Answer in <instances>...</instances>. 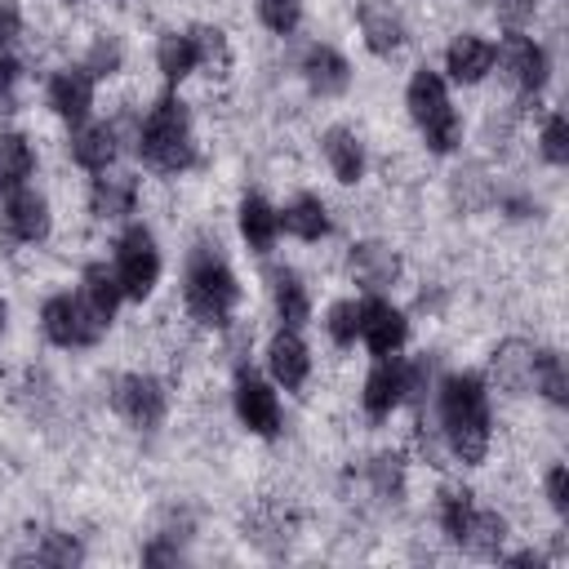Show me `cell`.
<instances>
[{
    "instance_id": "cell-1",
    "label": "cell",
    "mask_w": 569,
    "mask_h": 569,
    "mask_svg": "<svg viewBox=\"0 0 569 569\" xmlns=\"http://www.w3.org/2000/svg\"><path fill=\"white\" fill-rule=\"evenodd\" d=\"M436 431L458 467H485L493 453V400L489 382L476 369H445L431 391Z\"/></svg>"
},
{
    "instance_id": "cell-2",
    "label": "cell",
    "mask_w": 569,
    "mask_h": 569,
    "mask_svg": "<svg viewBox=\"0 0 569 569\" xmlns=\"http://www.w3.org/2000/svg\"><path fill=\"white\" fill-rule=\"evenodd\" d=\"M244 302L240 276L222 249L218 236H196L182 253V311L196 329H213L222 333L227 325H236V311Z\"/></svg>"
},
{
    "instance_id": "cell-3",
    "label": "cell",
    "mask_w": 569,
    "mask_h": 569,
    "mask_svg": "<svg viewBox=\"0 0 569 569\" xmlns=\"http://www.w3.org/2000/svg\"><path fill=\"white\" fill-rule=\"evenodd\" d=\"M133 151L138 160L160 178H182L200 164V138L191 107L178 98V89L160 93L133 124Z\"/></svg>"
},
{
    "instance_id": "cell-4",
    "label": "cell",
    "mask_w": 569,
    "mask_h": 569,
    "mask_svg": "<svg viewBox=\"0 0 569 569\" xmlns=\"http://www.w3.org/2000/svg\"><path fill=\"white\" fill-rule=\"evenodd\" d=\"M107 405L129 431L151 436L173 409V382L156 369H120L107 378Z\"/></svg>"
},
{
    "instance_id": "cell-5",
    "label": "cell",
    "mask_w": 569,
    "mask_h": 569,
    "mask_svg": "<svg viewBox=\"0 0 569 569\" xmlns=\"http://www.w3.org/2000/svg\"><path fill=\"white\" fill-rule=\"evenodd\" d=\"M111 271L124 289V302H147L156 289H160V276H164V253H160V240L147 222H124L120 236L111 240Z\"/></svg>"
},
{
    "instance_id": "cell-6",
    "label": "cell",
    "mask_w": 569,
    "mask_h": 569,
    "mask_svg": "<svg viewBox=\"0 0 569 569\" xmlns=\"http://www.w3.org/2000/svg\"><path fill=\"white\" fill-rule=\"evenodd\" d=\"M36 329H40V338H44L49 347H58V351H89V347H98V342L107 338V325L80 302L76 289H53V293H44L40 307H36Z\"/></svg>"
},
{
    "instance_id": "cell-7",
    "label": "cell",
    "mask_w": 569,
    "mask_h": 569,
    "mask_svg": "<svg viewBox=\"0 0 569 569\" xmlns=\"http://www.w3.org/2000/svg\"><path fill=\"white\" fill-rule=\"evenodd\" d=\"M231 413L240 422L244 436L253 440H280L284 436V405H280V387L262 373H253L249 365L231 369Z\"/></svg>"
},
{
    "instance_id": "cell-8",
    "label": "cell",
    "mask_w": 569,
    "mask_h": 569,
    "mask_svg": "<svg viewBox=\"0 0 569 569\" xmlns=\"http://www.w3.org/2000/svg\"><path fill=\"white\" fill-rule=\"evenodd\" d=\"M511 89V98L520 107H533L542 98V89L551 84V53L542 40L525 36V31H507L498 44V62H493Z\"/></svg>"
},
{
    "instance_id": "cell-9",
    "label": "cell",
    "mask_w": 569,
    "mask_h": 569,
    "mask_svg": "<svg viewBox=\"0 0 569 569\" xmlns=\"http://www.w3.org/2000/svg\"><path fill=\"white\" fill-rule=\"evenodd\" d=\"M53 236V204L40 187H13L0 196V240L9 249H36Z\"/></svg>"
},
{
    "instance_id": "cell-10",
    "label": "cell",
    "mask_w": 569,
    "mask_h": 569,
    "mask_svg": "<svg viewBox=\"0 0 569 569\" xmlns=\"http://www.w3.org/2000/svg\"><path fill=\"white\" fill-rule=\"evenodd\" d=\"M347 276L365 293H391L405 280V253L382 236H360L347 244Z\"/></svg>"
},
{
    "instance_id": "cell-11",
    "label": "cell",
    "mask_w": 569,
    "mask_h": 569,
    "mask_svg": "<svg viewBox=\"0 0 569 569\" xmlns=\"http://www.w3.org/2000/svg\"><path fill=\"white\" fill-rule=\"evenodd\" d=\"M356 31H360V44L378 62L400 58L409 49V40H413L400 0H356Z\"/></svg>"
},
{
    "instance_id": "cell-12",
    "label": "cell",
    "mask_w": 569,
    "mask_h": 569,
    "mask_svg": "<svg viewBox=\"0 0 569 569\" xmlns=\"http://www.w3.org/2000/svg\"><path fill=\"white\" fill-rule=\"evenodd\" d=\"M298 76H302L307 93L320 98V102H338V98H347L351 84H356L351 58H347L338 44H329V40H311V44L298 53Z\"/></svg>"
},
{
    "instance_id": "cell-13",
    "label": "cell",
    "mask_w": 569,
    "mask_h": 569,
    "mask_svg": "<svg viewBox=\"0 0 569 569\" xmlns=\"http://www.w3.org/2000/svg\"><path fill=\"white\" fill-rule=\"evenodd\" d=\"M44 107L71 129V124H80V120L93 116V107H98V80L80 62H62V67H53L44 76Z\"/></svg>"
},
{
    "instance_id": "cell-14",
    "label": "cell",
    "mask_w": 569,
    "mask_h": 569,
    "mask_svg": "<svg viewBox=\"0 0 569 569\" xmlns=\"http://www.w3.org/2000/svg\"><path fill=\"white\" fill-rule=\"evenodd\" d=\"M360 342L369 356H400L409 342V311L391 293L360 298Z\"/></svg>"
},
{
    "instance_id": "cell-15",
    "label": "cell",
    "mask_w": 569,
    "mask_h": 569,
    "mask_svg": "<svg viewBox=\"0 0 569 569\" xmlns=\"http://www.w3.org/2000/svg\"><path fill=\"white\" fill-rule=\"evenodd\" d=\"M124 151V138H120V120H80L67 129V160L84 173H107L116 169Z\"/></svg>"
},
{
    "instance_id": "cell-16",
    "label": "cell",
    "mask_w": 569,
    "mask_h": 569,
    "mask_svg": "<svg viewBox=\"0 0 569 569\" xmlns=\"http://www.w3.org/2000/svg\"><path fill=\"white\" fill-rule=\"evenodd\" d=\"M262 365H267V378H271L280 391H302V387L311 382V369H316L302 329H289V325H280V329L267 338Z\"/></svg>"
},
{
    "instance_id": "cell-17",
    "label": "cell",
    "mask_w": 569,
    "mask_h": 569,
    "mask_svg": "<svg viewBox=\"0 0 569 569\" xmlns=\"http://www.w3.org/2000/svg\"><path fill=\"white\" fill-rule=\"evenodd\" d=\"M396 409H405V360L373 356V365L360 378V413H365V422L382 427Z\"/></svg>"
},
{
    "instance_id": "cell-18",
    "label": "cell",
    "mask_w": 569,
    "mask_h": 569,
    "mask_svg": "<svg viewBox=\"0 0 569 569\" xmlns=\"http://www.w3.org/2000/svg\"><path fill=\"white\" fill-rule=\"evenodd\" d=\"M458 107H453V98H449V80L440 76V67H431V62H418L413 71H409V80H405V116L413 120V129L422 133V129H431L436 120H445V116H453Z\"/></svg>"
},
{
    "instance_id": "cell-19",
    "label": "cell",
    "mask_w": 569,
    "mask_h": 569,
    "mask_svg": "<svg viewBox=\"0 0 569 569\" xmlns=\"http://www.w3.org/2000/svg\"><path fill=\"white\" fill-rule=\"evenodd\" d=\"M320 160H325V169H329L333 182L360 187L365 173H369V142L351 124H325L320 129Z\"/></svg>"
},
{
    "instance_id": "cell-20",
    "label": "cell",
    "mask_w": 569,
    "mask_h": 569,
    "mask_svg": "<svg viewBox=\"0 0 569 569\" xmlns=\"http://www.w3.org/2000/svg\"><path fill=\"white\" fill-rule=\"evenodd\" d=\"M138 200H142V182L133 173H120V169H107V173H93L89 191H84V213L93 222H129L138 213Z\"/></svg>"
},
{
    "instance_id": "cell-21",
    "label": "cell",
    "mask_w": 569,
    "mask_h": 569,
    "mask_svg": "<svg viewBox=\"0 0 569 569\" xmlns=\"http://www.w3.org/2000/svg\"><path fill=\"white\" fill-rule=\"evenodd\" d=\"M445 67H440V76L445 80H453V84H485L489 76H493V62H498V44L489 40V36H480V31H458V36H449V44H445V58H440Z\"/></svg>"
},
{
    "instance_id": "cell-22",
    "label": "cell",
    "mask_w": 569,
    "mask_h": 569,
    "mask_svg": "<svg viewBox=\"0 0 569 569\" xmlns=\"http://www.w3.org/2000/svg\"><path fill=\"white\" fill-rule=\"evenodd\" d=\"M533 347H538V342H529V338H520V333L498 338V342L489 347L485 382L498 387V391H507V396H529V387H533Z\"/></svg>"
},
{
    "instance_id": "cell-23",
    "label": "cell",
    "mask_w": 569,
    "mask_h": 569,
    "mask_svg": "<svg viewBox=\"0 0 569 569\" xmlns=\"http://www.w3.org/2000/svg\"><path fill=\"white\" fill-rule=\"evenodd\" d=\"M267 298H271V311H276L280 325H289V329L311 325L316 302H311V284H307V276L298 267L271 262L267 267Z\"/></svg>"
},
{
    "instance_id": "cell-24",
    "label": "cell",
    "mask_w": 569,
    "mask_h": 569,
    "mask_svg": "<svg viewBox=\"0 0 569 569\" xmlns=\"http://www.w3.org/2000/svg\"><path fill=\"white\" fill-rule=\"evenodd\" d=\"M236 236L249 253L267 258L280 244V204H271L262 191H244L236 200Z\"/></svg>"
},
{
    "instance_id": "cell-25",
    "label": "cell",
    "mask_w": 569,
    "mask_h": 569,
    "mask_svg": "<svg viewBox=\"0 0 569 569\" xmlns=\"http://www.w3.org/2000/svg\"><path fill=\"white\" fill-rule=\"evenodd\" d=\"M280 236L298 240V244H320L333 236V213H329V200L316 196V191H293L284 204H280Z\"/></svg>"
},
{
    "instance_id": "cell-26",
    "label": "cell",
    "mask_w": 569,
    "mask_h": 569,
    "mask_svg": "<svg viewBox=\"0 0 569 569\" xmlns=\"http://www.w3.org/2000/svg\"><path fill=\"white\" fill-rule=\"evenodd\" d=\"M89 551H84V538L71 533V529H58V525H44V529H31L27 547L13 551V565H49V569H71L80 565Z\"/></svg>"
},
{
    "instance_id": "cell-27",
    "label": "cell",
    "mask_w": 569,
    "mask_h": 569,
    "mask_svg": "<svg viewBox=\"0 0 569 569\" xmlns=\"http://www.w3.org/2000/svg\"><path fill=\"white\" fill-rule=\"evenodd\" d=\"M76 293H80V302H84L107 329H111V320H116L120 307H124V289H120V280H116V271H111L107 258H89V262L80 267Z\"/></svg>"
},
{
    "instance_id": "cell-28",
    "label": "cell",
    "mask_w": 569,
    "mask_h": 569,
    "mask_svg": "<svg viewBox=\"0 0 569 569\" xmlns=\"http://www.w3.org/2000/svg\"><path fill=\"white\" fill-rule=\"evenodd\" d=\"M360 476H365L369 498L382 502V507H400L405 493H409V458H405L400 449H373V453L365 458Z\"/></svg>"
},
{
    "instance_id": "cell-29",
    "label": "cell",
    "mask_w": 569,
    "mask_h": 569,
    "mask_svg": "<svg viewBox=\"0 0 569 569\" xmlns=\"http://www.w3.org/2000/svg\"><path fill=\"white\" fill-rule=\"evenodd\" d=\"M507 538H511V520L498 507H476L458 538V551L471 560H498L507 551Z\"/></svg>"
},
{
    "instance_id": "cell-30",
    "label": "cell",
    "mask_w": 569,
    "mask_h": 569,
    "mask_svg": "<svg viewBox=\"0 0 569 569\" xmlns=\"http://www.w3.org/2000/svg\"><path fill=\"white\" fill-rule=\"evenodd\" d=\"M151 58H156V71H160V80H164L169 89H178V84H187V80L196 76V49H191L187 27H164V31L156 36Z\"/></svg>"
},
{
    "instance_id": "cell-31",
    "label": "cell",
    "mask_w": 569,
    "mask_h": 569,
    "mask_svg": "<svg viewBox=\"0 0 569 569\" xmlns=\"http://www.w3.org/2000/svg\"><path fill=\"white\" fill-rule=\"evenodd\" d=\"M36 164H40V151H36L31 133L0 129V196L13 187H27L36 178Z\"/></svg>"
},
{
    "instance_id": "cell-32",
    "label": "cell",
    "mask_w": 569,
    "mask_h": 569,
    "mask_svg": "<svg viewBox=\"0 0 569 569\" xmlns=\"http://www.w3.org/2000/svg\"><path fill=\"white\" fill-rule=\"evenodd\" d=\"M244 538H249L258 551L280 556V551L289 547V538H293V516H289L284 507H276V502H262V507H253V511L244 516Z\"/></svg>"
},
{
    "instance_id": "cell-33",
    "label": "cell",
    "mask_w": 569,
    "mask_h": 569,
    "mask_svg": "<svg viewBox=\"0 0 569 569\" xmlns=\"http://www.w3.org/2000/svg\"><path fill=\"white\" fill-rule=\"evenodd\" d=\"M187 36H191V49H196V71H204L209 80H213V76H227V71L236 67L231 36H227L218 22H191Z\"/></svg>"
},
{
    "instance_id": "cell-34",
    "label": "cell",
    "mask_w": 569,
    "mask_h": 569,
    "mask_svg": "<svg viewBox=\"0 0 569 569\" xmlns=\"http://www.w3.org/2000/svg\"><path fill=\"white\" fill-rule=\"evenodd\" d=\"M493 196H498V178H489L485 164H462V169L449 173V200H453V209L485 213V209H493Z\"/></svg>"
},
{
    "instance_id": "cell-35",
    "label": "cell",
    "mask_w": 569,
    "mask_h": 569,
    "mask_svg": "<svg viewBox=\"0 0 569 569\" xmlns=\"http://www.w3.org/2000/svg\"><path fill=\"white\" fill-rule=\"evenodd\" d=\"M551 409L569 405V365L560 356V347H533V387Z\"/></svg>"
},
{
    "instance_id": "cell-36",
    "label": "cell",
    "mask_w": 569,
    "mask_h": 569,
    "mask_svg": "<svg viewBox=\"0 0 569 569\" xmlns=\"http://www.w3.org/2000/svg\"><path fill=\"white\" fill-rule=\"evenodd\" d=\"M124 62H129V44H124L120 31H107V27L89 36L84 58H80V67H84L93 80H116V76L124 71Z\"/></svg>"
},
{
    "instance_id": "cell-37",
    "label": "cell",
    "mask_w": 569,
    "mask_h": 569,
    "mask_svg": "<svg viewBox=\"0 0 569 569\" xmlns=\"http://www.w3.org/2000/svg\"><path fill=\"white\" fill-rule=\"evenodd\" d=\"M471 511H476V493H471L467 485H440V489H436V529H440L445 542L458 547V538H462Z\"/></svg>"
},
{
    "instance_id": "cell-38",
    "label": "cell",
    "mask_w": 569,
    "mask_h": 569,
    "mask_svg": "<svg viewBox=\"0 0 569 569\" xmlns=\"http://www.w3.org/2000/svg\"><path fill=\"white\" fill-rule=\"evenodd\" d=\"M405 360V405L413 413H422L431 405V391H436V378H440V360L436 351H418V356H400Z\"/></svg>"
},
{
    "instance_id": "cell-39",
    "label": "cell",
    "mask_w": 569,
    "mask_h": 569,
    "mask_svg": "<svg viewBox=\"0 0 569 569\" xmlns=\"http://www.w3.org/2000/svg\"><path fill=\"white\" fill-rule=\"evenodd\" d=\"M325 338L338 351H351L360 342V298H333L325 307Z\"/></svg>"
},
{
    "instance_id": "cell-40",
    "label": "cell",
    "mask_w": 569,
    "mask_h": 569,
    "mask_svg": "<svg viewBox=\"0 0 569 569\" xmlns=\"http://www.w3.org/2000/svg\"><path fill=\"white\" fill-rule=\"evenodd\" d=\"M253 18H258V27L267 36L289 40V36H298L307 9H302V0H253Z\"/></svg>"
},
{
    "instance_id": "cell-41",
    "label": "cell",
    "mask_w": 569,
    "mask_h": 569,
    "mask_svg": "<svg viewBox=\"0 0 569 569\" xmlns=\"http://www.w3.org/2000/svg\"><path fill=\"white\" fill-rule=\"evenodd\" d=\"M533 147H538V156H542L547 169H565L569 164V120H565V111H547L542 116Z\"/></svg>"
},
{
    "instance_id": "cell-42",
    "label": "cell",
    "mask_w": 569,
    "mask_h": 569,
    "mask_svg": "<svg viewBox=\"0 0 569 569\" xmlns=\"http://www.w3.org/2000/svg\"><path fill=\"white\" fill-rule=\"evenodd\" d=\"M58 400H62L58 382H53L49 373H40V369H36V373H27V382L18 387V405H22L31 418H40V422H44V418L58 409Z\"/></svg>"
},
{
    "instance_id": "cell-43",
    "label": "cell",
    "mask_w": 569,
    "mask_h": 569,
    "mask_svg": "<svg viewBox=\"0 0 569 569\" xmlns=\"http://www.w3.org/2000/svg\"><path fill=\"white\" fill-rule=\"evenodd\" d=\"M22 58L9 49L0 53V116H13L22 107Z\"/></svg>"
},
{
    "instance_id": "cell-44",
    "label": "cell",
    "mask_w": 569,
    "mask_h": 569,
    "mask_svg": "<svg viewBox=\"0 0 569 569\" xmlns=\"http://www.w3.org/2000/svg\"><path fill=\"white\" fill-rule=\"evenodd\" d=\"M493 204H498V213H502L507 222H529V218H538V196H533L529 187H502V182H498Z\"/></svg>"
},
{
    "instance_id": "cell-45",
    "label": "cell",
    "mask_w": 569,
    "mask_h": 569,
    "mask_svg": "<svg viewBox=\"0 0 569 569\" xmlns=\"http://www.w3.org/2000/svg\"><path fill=\"white\" fill-rule=\"evenodd\" d=\"M542 498H547V507H551L556 520L569 516V467L560 458L547 462V471H542Z\"/></svg>"
},
{
    "instance_id": "cell-46",
    "label": "cell",
    "mask_w": 569,
    "mask_h": 569,
    "mask_svg": "<svg viewBox=\"0 0 569 569\" xmlns=\"http://www.w3.org/2000/svg\"><path fill=\"white\" fill-rule=\"evenodd\" d=\"M493 22L502 31H529L533 18H538V0H493Z\"/></svg>"
},
{
    "instance_id": "cell-47",
    "label": "cell",
    "mask_w": 569,
    "mask_h": 569,
    "mask_svg": "<svg viewBox=\"0 0 569 569\" xmlns=\"http://www.w3.org/2000/svg\"><path fill=\"white\" fill-rule=\"evenodd\" d=\"M138 556H142V565H182L187 560V542H178L169 533H151Z\"/></svg>"
},
{
    "instance_id": "cell-48",
    "label": "cell",
    "mask_w": 569,
    "mask_h": 569,
    "mask_svg": "<svg viewBox=\"0 0 569 569\" xmlns=\"http://www.w3.org/2000/svg\"><path fill=\"white\" fill-rule=\"evenodd\" d=\"M27 31V13L18 0H0V53H9Z\"/></svg>"
},
{
    "instance_id": "cell-49",
    "label": "cell",
    "mask_w": 569,
    "mask_h": 569,
    "mask_svg": "<svg viewBox=\"0 0 569 569\" xmlns=\"http://www.w3.org/2000/svg\"><path fill=\"white\" fill-rule=\"evenodd\" d=\"M498 560H507V565H533V569H547V565H551V556H547V551H538V547H525V551H502Z\"/></svg>"
},
{
    "instance_id": "cell-50",
    "label": "cell",
    "mask_w": 569,
    "mask_h": 569,
    "mask_svg": "<svg viewBox=\"0 0 569 569\" xmlns=\"http://www.w3.org/2000/svg\"><path fill=\"white\" fill-rule=\"evenodd\" d=\"M4 329H9V298L0 293V333H4Z\"/></svg>"
},
{
    "instance_id": "cell-51",
    "label": "cell",
    "mask_w": 569,
    "mask_h": 569,
    "mask_svg": "<svg viewBox=\"0 0 569 569\" xmlns=\"http://www.w3.org/2000/svg\"><path fill=\"white\" fill-rule=\"evenodd\" d=\"M58 4H71V9H76V4H84V0H58Z\"/></svg>"
}]
</instances>
